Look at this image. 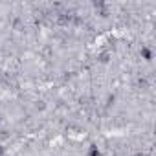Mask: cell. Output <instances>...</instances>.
I'll list each match as a JSON object with an SVG mask.
<instances>
[{
  "mask_svg": "<svg viewBox=\"0 0 156 156\" xmlns=\"http://www.w3.org/2000/svg\"><path fill=\"white\" fill-rule=\"evenodd\" d=\"M88 156H101V152H99V149L98 147H90V151H88Z\"/></svg>",
  "mask_w": 156,
  "mask_h": 156,
  "instance_id": "cell-1",
  "label": "cell"
},
{
  "mask_svg": "<svg viewBox=\"0 0 156 156\" xmlns=\"http://www.w3.org/2000/svg\"><path fill=\"white\" fill-rule=\"evenodd\" d=\"M2 154H4V147H2V145H0V156H2Z\"/></svg>",
  "mask_w": 156,
  "mask_h": 156,
  "instance_id": "cell-2",
  "label": "cell"
},
{
  "mask_svg": "<svg viewBox=\"0 0 156 156\" xmlns=\"http://www.w3.org/2000/svg\"><path fill=\"white\" fill-rule=\"evenodd\" d=\"M134 156H143V154H140V152H138V154H134Z\"/></svg>",
  "mask_w": 156,
  "mask_h": 156,
  "instance_id": "cell-3",
  "label": "cell"
}]
</instances>
